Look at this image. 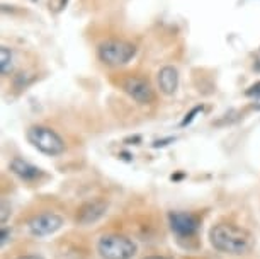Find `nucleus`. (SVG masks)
<instances>
[{"label": "nucleus", "mask_w": 260, "mask_h": 259, "mask_svg": "<svg viewBox=\"0 0 260 259\" xmlns=\"http://www.w3.org/2000/svg\"><path fill=\"white\" fill-rule=\"evenodd\" d=\"M211 244L216 251L240 256L245 254L252 246V237L242 227H237L233 223H219L214 225L209 232Z\"/></svg>", "instance_id": "f257e3e1"}, {"label": "nucleus", "mask_w": 260, "mask_h": 259, "mask_svg": "<svg viewBox=\"0 0 260 259\" xmlns=\"http://www.w3.org/2000/svg\"><path fill=\"white\" fill-rule=\"evenodd\" d=\"M27 140L34 149H38L41 154L56 157L65 152V141L55 130L48 128V126H31L27 130Z\"/></svg>", "instance_id": "f03ea898"}, {"label": "nucleus", "mask_w": 260, "mask_h": 259, "mask_svg": "<svg viewBox=\"0 0 260 259\" xmlns=\"http://www.w3.org/2000/svg\"><path fill=\"white\" fill-rule=\"evenodd\" d=\"M136 55V46L124 40H107L97 48V56L109 67H121L131 62Z\"/></svg>", "instance_id": "7ed1b4c3"}, {"label": "nucleus", "mask_w": 260, "mask_h": 259, "mask_svg": "<svg viewBox=\"0 0 260 259\" xmlns=\"http://www.w3.org/2000/svg\"><path fill=\"white\" fill-rule=\"evenodd\" d=\"M97 251L102 259H131L136 252V244L126 236L109 234L101 237Z\"/></svg>", "instance_id": "20e7f679"}, {"label": "nucleus", "mask_w": 260, "mask_h": 259, "mask_svg": "<svg viewBox=\"0 0 260 259\" xmlns=\"http://www.w3.org/2000/svg\"><path fill=\"white\" fill-rule=\"evenodd\" d=\"M63 225V218L56 213H41L32 217L27 222V228L34 237H46L60 231Z\"/></svg>", "instance_id": "39448f33"}, {"label": "nucleus", "mask_w": 260, "mask_h": 259, "mask_svg": "<svg viewBox=\"0 0 260 259\" xmlns=\"http://www.w3.org/2000/svg\"><path fill=\"white\" fill-rule=\"evenodd\" d=\"M122 91L133 101L138 104H150L155 99V92L151 89V85L146 80L140 79V77H127L122 82Z\"/></svg>", "instance_id": "423d86ee"}, {"label": "nucleus", "mask_w": 260, "mask_h": 259, "mask_svg": "<svg viewBox=\"0 0 260 259\" xmlns=\"http://www.w3.org/2000/svg\"><path fill=\"white\" fill-rule=\"evenodd\" d=\"M169 220H170V228L180 237L194 236L199 228V220H198V217H194L192 213L172 212L169 215Z\"/></svg>", "instance_id": "0eeeda50"}, {"label": "nucleus", "mask_w": 260, "mask_h": 259, "mask_svg": "<svg viewBox=\"0 0 260 259\" xmlns=\"http://www.w3.org/2000/svg\"><path fill=\"white\" fill-rule=\"evenodd\" d=\"M106 210H107V203L104 202H89L82 205L77 212V223H80V225H90V223H94L99 218L104 217Z\"/></svg>", "instance_id": "6e6552de"}, {"label": "nucleus", "mask_w": 260, "mask_h": 259, "mask_svg": "<svg viewBox=\"0 0 260 259\" xmlns=\"http://www.w3.org/2000/svg\"><path fill=\"white\" fill-rule=\"evenodd\" d=\"M156 80H158V89L164 92L165 96H172L179 87V72H177V68H174L170 65L160 68Z\"/></svg>", "instance_id": "1a4fd4ad"}, {"label": "nucleus", "mask_w": 260, "mask_h": 259, "mask_svg": "<svg viewBox=\"0 0 260 259\" xmlns=\"http://www.w3.org/2000/svg\"><path fill=\"white\" fill-rule=\"evenodd\" d=\"M11 169L14 174L19 176V178L24 181H36L39 176H41V169L26 162V160H22V159H14L11 162Z\"/></svg>", "instance_id": "9d476101"}, {"label": "nucleus", "mask_w": 260, "mask_h": 259, "mask_svg": "<svg viewBox=\"0 0 260 259\" xmlns=\"http://www.w3.org/2000/svg\"><path fill=\"white\" fill-rule=\"evenodd\" d=\"M14 68V53L11 48L2 46L0 48V72L2 75H9Z\"/></svg>", "instance_id": "9b49d317"}, {"label": "nucleus", "mask_w": 260, "mask_h": 259, "mask_svg": "<svg viewBox=\"0 0 260 259\" xmlns=\"http://www.w3.org/2000/svg\"><path fill=\"white\" fill-rule=\"evenodd\" d=\"M70 0H48V9L51 14H60L67 9Z\"/></svg>", "instance_id": "f8f14e48"}, {"label": "nucleus", "mask_w": 260, "mask_h": 259, "mask_svg": "<svg viewBox=\"0 0 260 259\" xmlns=\"http://www.w3.org/2000/svg\"><path fill=\"white\" fill-rule=\"evenodd\" d=\"M11 239V228L7 227H2V232H0V246H6L7 241Z\"/></svg>", "instance_id": "ddd939ff"}, {"label": "nucleus", "mask_w": 260, "mask_h": 259, "mask_svg": "<svg viewBox=\"0 0 260 259\" xmlns=\"http://www.w3.org/2000/svg\"><path fill=\"white\" fill-rule=\"evenodd\" d=\"M247 96H250V97H258L260 96V82H257L255 85L250 87V89L247 91Z\"/></svg>", "instance_id": "4468645a"}, {"label": "nucleus", "mask_w": 260, "mask_h": 259, "mask_svg": "<svg viewBox=\"0 0 260 259\" xmlns=\"http://www.w3.org/2000/svg\"><path fill=\"white\" fill-rule=\"evenodd\" d=\"M201 109H203V107H196V109H192V113H189V114H187V118H185V120L182 121V126H185L187 123H190V121L194 120V114H196V113H199Z\"/></svg>", "instance_id": "2eb2a0df"}, {"label": "nucleus", "mask_w": 260, "mask_h": 259, "mask_svg": "<svg viewBox=\"0 0 260 259\" xmlns=\"http://www.w3.org/2000/svg\"><path fill=\"white\" fill-rule=\"evenodd\" d=\"M7 215H9V210H7V203L2 202V223L7 222Z\"/></svg>", "instance_id": "dca6fc26"}, {"label": "nucleus", "mask_w": 260, "mask_h": 259, "mask_svg": "<svg viewBox=\"0 0 260 259\" xmlns=\"http://www.w3.org/2000/svg\"><path fill=\"white\" fill-rule=\"evenodd\" d=\"M17 259H41L39 256H31V254H29V256H21V257H17Z\"/></svg>", "instance_id": "f3484780"}, {"label": "nucleus", "mask_w": 260, "mask_h": 259, "mask_svg": "<svg viewBox=\"0 0 260 259\" xmlns=\"http://www.w3.org/2000/svg\"><path fill=\"white\" fill-rule=\"evenodd\" d=\"M145 259H165V257H160V256H150V257H145Z\"/></svg>", "instance_id": "a211bd4d"}]
</instances>
